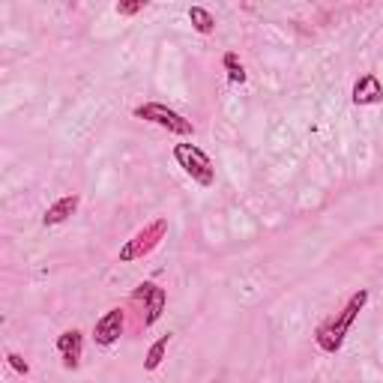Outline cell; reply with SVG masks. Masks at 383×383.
<instances>
[{"instance_id":"obj_13","label":"cell","mask_w":383,"mask_h":383,"mask_svg":"<svg viewBox=\"0 0 383 383\" xmlns=\"http://www.w3.org/2000/svg\"><path fill=\"white\" fill-rule=\"evenodd\" d=\"M144 6H147V0H120V4L114 6V13L123 15V18H129V15H138Z\"/></svg>"},{"instance_id":"obj_2","label":"cell","mask_w":383,"mask_h":383,"mask_svg":"<svg viewBox=\"0 0 383 383\" xmlns=\"http://www.w3.org/2000/svg\"><path fill=\"white\" fill-rule=\"evenodd\" d=\"M174 159L180 162V168L195 180L198 186H213L216 183V168H213L210 156L195 147V144H177L174 147Z\"/></svg>"},{"instance_id":"obj_6","label":"cell","mask_w":383,"mask_h":383,"mask_svg":"<svg viewBox=\"0 0 383 383\" xmlns=\"http://www.w3.org/2000/svg\"><path fill=\"white\" fill-rule=\"evenodd\" d=\"M123 330H126V311H123L120 306L117 309H108L102 318L96 321V326H93V342L99 347H111V344L120 342Z\"/></svg>"},{"instance_id":"obj_11","label":"cell","mask_w":383,"mask_h":383,"mask_svg":"<svg viewBox=\"0 0 383 383\" xmlns=\"http://www.w3.org/2000/svg\"><path fill=\"white\" fill-rule=\"evenodd\" d=\"M168 344H171V335H162L159 342L150 344L147 356H144V371H156V368L162 365V359H165V354H168Z\"/></svg>"},{"instance_id":"obj_7","label":"cell","mask_w":383,"mask_h":383,"mask_svg":"<svg viewBox=\"0 0 383 383\" xmlns=\"http://www.w3.org/2000/svg\"><path fill=\"white\" fill-rule=\"evenodd\" d=\"M58 354L63 359V368L75 371L81 365V356H84V335L81 330H66L58 335Z\"/></svg>"},{"instance_id":"obj_14","label":"cell","mask_w":383,"mask_h":383,"mask_svg":"<svg viewBox=\"0 0 383 383\" xmlns=\"http://www.w3.org/2000/svg\"><path fill=\"white\" fill-rule=\"evenodd\" d=\"M6 363H9V368H13V371H18V375H30V365L25 363V356L15 354V351L6 354Z\"/></svg>"},{"instance_id":"obj_4","label":"cell","mask_w":383,"mask_h":383,"mask_svg":"<svg viewBox=\"0 0 383 383\" xmlns=\"http://www.w3.org/2000/svg\"><path fill=\"white\" fill-rule=\"evenodd\" d=\"M138 120H147V123H156V126H162L168 132H174V135H192L195 132V126H192V120H186L180 111L174 108H168L162 102H144L132 111Z\"/></svg>"},{"instance_id":"obj_9","label":"cell","mask_w":383,"mask_h":383,"mask_svg":"<svg viewBox=\"0 0 383 383\" xmlns=\"http://www.w3.org/2000/svg\"><path fill=\"white\" fill-rule=\"evenodd\" d=\"M78 204H81V198H78V195H63V198H58V201H54V204H51L48 210H45L42 224H45V228H51V224H60V222H66L69 216H75Z\"/></svg>"},{"instance_id":"obj_3","label":"cell","mask_w":383,"mask_h":383,"mask_svg":"<svg viewBox=\"0 0 383 383\" xmlns=\"http://www.w3.org/2000/svg\"><path fill=\"white\" fill-rule=\"evenodd\" d=\"M165 234H168V219H153L150 224H144V228L120 249V255H117L120 264H129V261H138V257L150 255L156 246L165 240Z\"/></svg>"},{"instance_id":"obj_10","label":"cell","mask_w":383,"mask_h":383,"mask_svg":"<svg viewBox=\"0 0 383 383\" xmlns=\"http://www.w3.org/2000/svg\"><path fill=\"white\" fill-rule=\"evenodd\" d=\"M189 21H192V27H195L201 36H210V33L216 30V18H213V13H210V9H204V6H192L189 9Z\"/></svg>"},{"instance_id":"obj_8","label":"cell","mask_w":383,"mask_h":383,"mask_svg":"<svg viewBox=\"0 0 383 383\" xmlns=\"http://www.w3.org/2000/svg\"><path fill=\"white\" fill-rule=\"evenodd\" d=\"M351 99H354V105H380L383 102V84H380V78L371 75V72L363 75L354 84Z\"/></svg>"},{"instance_id":"obj_12","label":"cell","mask_w":383,"mask_h":383,"mask_svg":"<svg viewBox=\"0 0 383 383\" xmlns=\"http://www.w3.org/2000/svg\"><path fill=\"white\" fill-rule=\"evenodd\" d=\"M222 63H224V72H228V81H231V84H246V78H249V75H246L243 63H240V58H236L234 51L224 54Z\"/></svg>"},{"instance_id":"obj_1","label":"cell","mask_w":383,"mask_h":383,"mask_svg":"<svg viewBox=\"0 0 383 383\" xmlns=\"http://www.w3.org/2000/svg\"><path fill=\"white\" fill-rule=\"evenodd\" d=\"M365 302H368V290L359 288L356 294H351V300L344 302V309L335 314V318L323 321V323L318 326V332H314V342H318V347H321L323 354H339V351H342L347 332H351L354 321L359 318V311L365 309Z\"/></svg>"},{"instance_id":"obj_5","label":"cell","mask_w":383,"mask_h":383,"mask_svg":"<svg viewBox=\"0 0 383 383\" xmlns=\"http://www.w3.org/2000/svg\"><path fill=\"white\" fill-rule=\"evenodd\" d=\"M132 302H144V311H147V314H144V326H153L156 321L162 318L168 294H165V288L153 285V281H141V285L132 290Z\"/></svg>"}]
</instances>
